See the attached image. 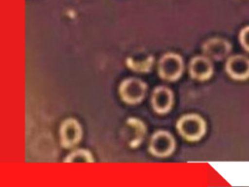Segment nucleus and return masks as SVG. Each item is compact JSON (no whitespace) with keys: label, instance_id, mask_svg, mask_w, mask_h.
Masks as SVG:
<instances>
[{"label":"nucleus","instance_id":"nucleus-12","mask_svg":"<svg viewBox=\"0 0 249 187\" xmlns=\"http://www.w3.org/2000/svg\"><path fill=\"white\" fill-rule=\"evenodd\" d=\"M239 42L242 48L249 52V25L242 28L239 32Z\"/></svg>","mask_w":249,"mask_h":187},{"label":"nucleus","instance_id":"nucleus-10","mask_svg":"<svg viewBox=\"0 0 249 187\" xmlns=\"http://www.w3.org/2000/svg\"><path fill=\"white\" fill-rule=\"evenodd\" d=\"M93 161L91 153L86 149L74 150L64 159L65 163H92Z\"/></svg>","mask_w":249,"mask_h":187},{"label":"nucleus","instance_id":"nucleus-7","mask_svg":"<svg viewBox=\"0 0 249 187\" xmlns=\"http://www.w3.org/2000/svg\"><path fill=\"white\" fill-rule=\"evenodd\" d=\"M225 69L231 79L246 80L249 78V57L243 55L231 56L227 59Z\"/></svg>","mask_w":249,"mask_h":187},{"label":"nucleus","instance_id":"nucleus-2","mask_svg":"<svg viewBox=\"0 0 249 187\" xmlns=\"http://www.w3.org/2000/svg\"><path fill=\"white\" fill-rule=\"evenodd\" d=\"M184 71V61L180 55L176 53H166L162 55L158 63L159 76L165 81H177Z\"/></svg>","mask_w":249,"mask_h":187},{"label":"nucleus","instance_id":"nucleus-4","mask_svg":"<svg viewBox=\"0 0 249 187\" xmlns=\"http://www.w3.org/2000/svg\"><path fill=\"white\" fill-rule=\"evenodd\" d=\"M147 84L138 78H126L119 87V94L123 101L127 104H137L141 102L147 92Z\"/></svg>","mask_w":249,"mask_h":187},{"label":"nucleus","instance_id":"nucleus-9","mask_svg":"<svg viewBox=\"0 0 249 187\" xmlns=\"http://www.w3.org/2000/svg\"><path fill=\"white\" fill-rule=\"evenodd\" d=\"M190 76L197 81H206L213 75V64L206 56H196L189 63Z\"/></svg>","mask_w":249,"mask_h":187},{"label":"nucleus","instance_id":"nucleus-1","mask_svg":"<svg viewBox=\"0 0 249 187\" xmlns=\"http://www.w3.org/2000/svg\"><path fill=\"white\" fill-rule=\"evenodd\" d=\"M176 130L179 134L188 141H197L206 132V123L204 119L195 113L181 116L176 122Z\"/></svg>","mask_w":249,"mask_h":187},{"label":"nucleus","instance_id":"nucleus-5","mask_svg":"<svg viewBox=\"0 0 249 187\" xmlns=\"http://www.w3.org/2000/svg\"><path fill=\"white\" fill-rule=\"evenodd\" d=\"M83 136L80 123L74 118L65 119L59 127V140L63 148L69 149L77 145Z\"/></svg>","mask_w":249,"mask_h":187},{"label":"nucleus","instance_id":"nucleus-3","mask_svg":"<svg viewBox=\"0 0 249 187\" xmlns=\"http://www.w3.org/2000/svg\"><path fill=\"white\" fill-rule=\"evenodd\" d=\"M176 142L174 136L167 131L159 130L155 131L149 142V152L158 158L170 156L175 150Z\"/></svg>","mask_w":249,"mask_h":187},{"label":"nucleus","instance_id":"nucleus-11","mask_svg":"<svg viewBox=\"0 0 249 187\" xmlns=\"http://www.w3.org/2000/svg\"><path fill=\"white\" fill-rule=\"evenodd\" d=\"M126 61L127 66L136 72H149L153 65L154 57L149 56L144 61H135L133 58L128 57Z\"/></svg>","mask_w":249,"mask_h":187},{"label":"nucleus","instance_id":"nucleus-8","mask_svg":"<svg viewBox=\"0 0 249 187\" xmlns=\"http://www.w3.org/2000/svg\"><path fill=\"white\" fill-rule=\"evenodd\" d=\"M174 96L172 91L165 86H159L154 89L151 96V104L158 114H166L173 106Z\"/></svg>","mask_w":249,"mask_h":187},{"label":"nucleus","instance_id":"nucleus-6","mask_svg":"<svg viewBox=\"0 0 249 187\" xmlns=\"http://www.w3.org/2000/svg\"><path fill=\"white\" fill-rule=\"evenodd\" d=\"M202 52L204 56L210 59L223 60L228 57L231 52V43L224 38H210L202 44Z\"/></svg>","mask_w":249,"mask_h":187}]
</instances>
